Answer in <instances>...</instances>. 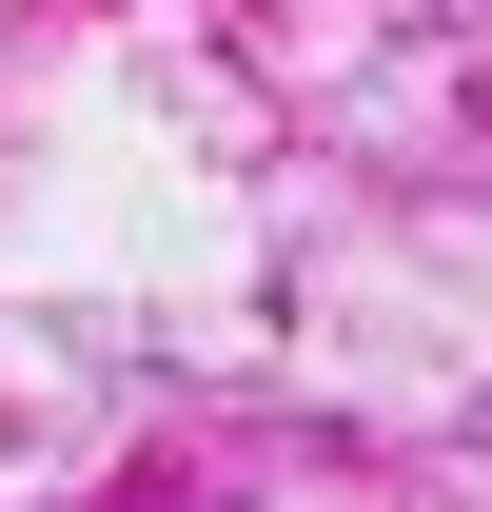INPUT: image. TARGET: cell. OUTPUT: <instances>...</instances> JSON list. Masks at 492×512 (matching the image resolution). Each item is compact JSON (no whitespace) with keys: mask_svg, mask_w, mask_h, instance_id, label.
<instances>
[]
</instances>
